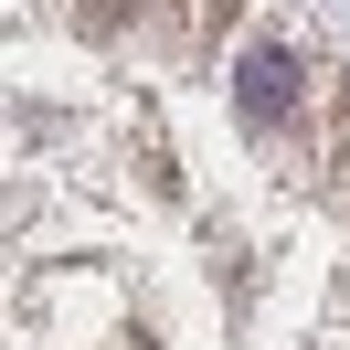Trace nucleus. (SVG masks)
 Instances as JSON below:
<instances>
[{
    "instance_id": "obj_1",
    "label": "nucleus",
    "mask_w": 350,
    "mask_h": 350,
    "mask_svg": "<svg viewBox=\"0 0 350 350\" xmlns=\"http://www.w3.org/2000/svg\"><path fill=\"white\" fill-rule=\"evenodd\" d=\"M297 85H308V75H297V53H286V43H255V53H244V75H234V96H244L255 128L297 117Z\"/></svg>"
}]
</instances>
